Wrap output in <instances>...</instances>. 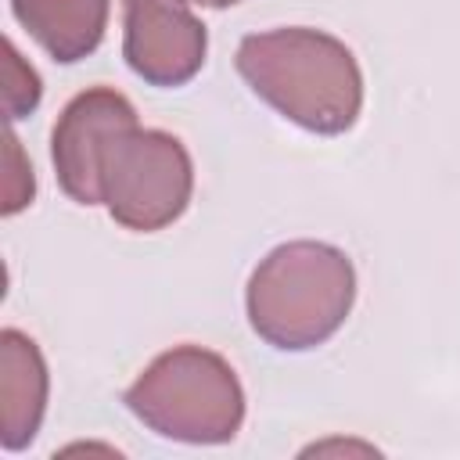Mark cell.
I'll return each instance as SVG.
<instances>
[{"instance_id": "6da1fadb", "label": "cell", "mask_w": 460, "mask_h": 460, "mask_svg": "<svg viewBox=\"0 0 460 460\" xmlns=\"http://www.w3.org/2000/svg\"><path fill=\"white\" fill-rule=\"evenodd\" d=\"M241 79L284 119L309 133H345L363 108L356 54L331 32L288 25L252 32L237 47Z\"/></svg>"}, {"instance_id": "7a4b0ae2", "label": "cell", "mask_w": 460, "mask_h": 460, "mask_svg": "<svg viewBox=\"0 0 460 460\" xmlns=\"http://www.w3.org/2000/svg\"><path fill=\"white\" fill-rule=\"evenodd\" d=\"M352 259L323 241H288L248 277L244 305L252 331L284 352L323 345L352 313Z\"/></svg>"}, {"instance_id": "3957f363", "label": "cell", "mask_w": 460, "mask_h": 460, "mask_svg": "<svg viewBox=\"0 0 460 460\" xmlns=\"http://www.w3.org/2000/svg\"><path fill=\"white\" fill-rule=\"evenodd\" d=\"M126 406L155 435L190 446L230 442L244 420V392L234 367L201 345H176L155 356L129 385Z\"/></svg>"}, {"instance_id": "277c9868", "label": "cell", "mask_w": 460, "mask_h": 460, "mask_svg": "<svg viewBox=\"0 0 460 460\" xmlns=\"http://www.w3.org/2000/svg\"><path fill=\"white\" fill-rule=\"evenodd\" d=\"M194 190L187 147L165 129H122L101 155V201L126 230H162L183 216Z\"/></svg>"}, {"instance_id": "5b68a950", "label": "cell", "mask_w": 460, "mask_h": 460, "mask_svg": "<svg viewBox=\"0 0 460 460\" xmlns=\"http://www.w3.org/2000/svg\"><path fill=\"white\" fill-rule=\"evenodd\" d=\"M133 126V104L111 86H90L65 104L50 133V158L58 183L72 201L101 205V155L111 137Z\"/></svg>"}, {"instance_id": "8992f818", "label": "cell", "mask_w": 460, "mask_h": 460, "mask_svg": "<svg viewBox=\"0 0 460 460\" xmlns=\"http://www.w3.org/2000/svg\"><path fill=\"white\" fill-rule=\"evenodd\" d=\"M126 65L151 86H183L198 75L208 32L187 0H122Z\"/></svg>"}, {"instance_id": "52a82bcc", "label": "cell", "mask_w": 460, "mask_h": 460, "mask_svg": "<svg viewBox=\"0 0 460 460\" xmlns=\"http://www.w3.org/2000/svg\"><path fill=\"white\" fill-rule=\"evenodd\" d=\"M47 410V363L36 341L14 327L0 334V442L4 449H25Z\"/></svg>"}, {"instance_id": "ba28073f", "label": "cell", "mask_w": 460, "mask_h": 460, "mask_svg": "<svg viewBox=\"0 0 460 460\" xmlns=\"http://www.w3.org/2000/svg\"><path fill=\"white\" fill-rule=\"evenodd\" d=\"M22 29L61 65L93 54L104 40L108 0H11Z\"/></svg>"}, {"instance_id": "9c48e42d", "label": "cell", "mask_w": 460, "mask_h": 460, "mask_svg": "<svg viewBox=\"0 0 460 460\" xmlns=\"http://www.w3.org/2000/svg\"><path fill=\"white\" fill-rule=\"evenodd\" d=\"M40 75L32 65L22 61V54L14 50V43L7 40L4 43V108H7V119H22L29 115L36 104H40Z\"/></svg>"}, {"instance_id": "30bf717a", "label": "cell", "mask_w": 460, "mask_h": 460, "mask_svg": "<svg viewBox=\"0 0 460 460\" xmlns=\"http://www.w3.org/2000/svg\"><path fill=\"white\" fill-rule=\"evenodd\" d=\"M7 144V183H4V216H14L22 212L29 201H32V190H36V180H32V165L25 162L22 155V144L18 137L7 129L4 137Z\"/></svg>"}, {"instance_id": "8fae6325", "label": "cell", "mask_w": 460, "mask_h": 460, "mask_svg": "<svg viewBox=\"0 0 460 460\" xmlns=\"http://www.w3.org/2000/svg\"><path fill=\"white\" fill-rule=\"evenodd\" d=\"M187 4H198V7H230L237 0H187Z\"/></svg>"}]
</instances>
